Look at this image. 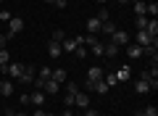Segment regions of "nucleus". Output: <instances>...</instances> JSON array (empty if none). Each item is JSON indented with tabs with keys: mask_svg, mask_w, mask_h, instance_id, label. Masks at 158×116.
<instances>
[{
	"mask_svg": "<svg viewBox=\"0 0 158 116\" xmlns=\"http://www.w3.org/2000/svg\"><path fill=\"white\" fill-rule=\"evenodd\" d=\"M135 42L140 45V48H145V45H158V40H156V37H150V34H148L145 29H137V34H135Z\"/></svg>",
	"mask_w": 158,
	"mask_h": 116,
	"instance_id": "nucleus-1",
	"label": "nucleus"
},
{
	"mask_svg": "<svg viewBox=\"0 0 158 116\" xmlns=\"http://www.w3.org/2000/svg\"><path fill=\"white\" fill-rule=\"evenodd\" d=\"M3 74H8L11 79H21V74H24V63H21V61H13V63H8Z\"/></svg>",
	"mask_w": 158,
	"mask_h": 116,
	"instance_id": "nucleus-2",
	"label": "nucleus"
},
{
	"mask_svg": "<svg viewBox=\"0 0 158 116\" xmlns=\"http://www.w3.org/2000/svg\"><path fill=\"white\" fill-rule=\"evenodd\" d=\"M111 42H116L118 48H124V45L132 42V37H129V32H124V29H116V32L111 34Z\"/></svg>",
	"mask_w": 158,
	"mask_h": 116,
	"instance_id": "nucleus-3",
	"label": "nucleus"
},
{
	"mask_svg": "<svg viewBox=\"0 0 158 116\" xmlns=\"http://www.w3.org/2000/svg\"><path fill=\"white\" fill-rule=\"evenodd\" d=\"M34 77H37V66H34V63H24V74H21V79H19V82L32 84V82H34Z\"/></svg>",
	"mask_w": 158,
	"mask_h": 116,
	"instance_id": "nucleus-4",
	"label": "nucleus"
},
{
	"mask_svg": "<svg viewBox=\"0 0 158 116\" xmlns=\"http://www.w3.org/2000/svg\"><path fill=\"white\" fill-rule=\"evenodd\" d=\"M21 29H24V19H19V16H11V19H8V37L19 34Z\"/></svg>",
	"mask_w": 158,
	"mask_h": 116,
	"instance_id": "nucleus-5",
	"label": "nucleus"
},
{
	"mask_svg": "<svg viewBox=\"0 0 158 116\" xmlns=\"http://www.w3.org/2000/svg\"><path fill=\"white\" fill-rule=\"evenodd\" d=\"M87 90H92V92H98V95H106L111 87L106 84V79H98V82H87Z\"/></svg>",
	"mask_w": 158,
	"mask_h": 116,
	"instance_id": "nucleus-6",
	"label": "nucleus"
},
{
	"mask_svg": "<svg viewBox=\"0 0 158 116\" xmlns=\"http://www.w3.org/2000/svg\"><path fill=\"white\" fill-rule=\"evenodd\" d=\"M74 105H79V108L85 111V108H90V95L87 92H82V90H79L77 95H74Z\"/></svg>",
	"mask_w": 158,
	"mask_h": 116,
	"instance_id": "nucleus-7",
	"label": "nucleus"
},
{
	"mask_svg": "<svg viewBox=\"0 0 158 116\" xmlns=\"http://www.w3.org/2000/svg\"><path fill=\"white\" fill-rule=\"evenodd\" d=\"M29 103L37 105V108H42V105H45V92H42V90H34V92L29 95Z\"/></svg>",
	"mask_w": 158,
	"mask_h": 116,
	"instance_id": "nucleus-8",
	"label": "nucleus"
},
{
	"mask_svg": "<svg viewBox=\"0 0 158 116\" xmlns=\"http://www.w3.org/2000/svg\"><path fill=\"white\" fill-rule=\"evenodd\" d=\"M63 50H61V42H56V40H48V55L50 58H58Z\"/></svg>",
	"mask_w": 158,
	"mask_h": 116,
	"instance_id": "nucleus-9",
	"label": "nucleus"
},
{
	"mask_svg": "<svg viewBox=\"0 0 158 116\" xmlns=\"http://www.w3.org/2000/svg\"><path fill=\"white\" fill-rule=\"evenodd\" d=\"M118 50H121V48H118L116 42H111V40H108V42H106V50H103V55H106V58H116Z\"/></svg>",
	"mask_w": 158,
	"mask_h": 116,
	"instance_id": "nucleus-10",
	"label": "nucleus"
},
{
	"mask_svg": "<svg viewBox=\"0 0 158 116\" xmlns=\"http://www.w3.org/2000/svg\"><path fill=\"white\" fill-rule=\"evenodd\" d=\"M135 90H137V95H145V92H150V84H148V79L145 77H140L135 82Z\"/></svg>",
	"mask_w": 158,
	"mask_h": 116,
	"instance_id": "nucleus-11",
	"label": "nucleus"
},
{
	"mask_svg": "<svg viewBox=\"0 0 158 116\" xmlns=\"http://www.w3.org/2000/svg\"><path fill=\"white\" fill-rule=\"evenodd\" d=\"M77 40H74V37H66V40H63V42H61V50H63V53H74V50H77Z\"/></svg>",
	"mask_w": 158,
	"mask_h": 116,
	"instance_id": "nucleus-12",
	"label": "nucleus"
},
{
	"mask_svg": "<svg viewBox=\"0 0 158 116\" xmlns=\"http://www.w3.org/2000/svg\"><path fill=\"white\" fill-rule=\"evenodd\" d=\"M69 74H66V69H56V71H53L50 74V79H53V82H58V84H63V82H69Z\"/></svg>",
	"mask_w": 158,
	"mask_h": 116,
	"instance_id": "nucleus-13",
	"label": "nucleus"
},
{
	"mask_svg": "<svg viewBox=\"0 0 158 116\" xmlns=\"http://www.w3.org/2000/svg\"><path fill=\"white\" fill-rule=\"evenodd\" d=\"M127 55H129V58H140V55H142V48H140L137 42H129V45H127Z\"/></svg>",
	"mask_w": 158,
	"mask_h": 116,
	"instance_id": "nucleus-14",
	"label": "nucleus"
},
{
	"mask_svg": "<svg viewBox=\"0 0 158 116\" xmlns=\"http://www.w3.org/2000/svg\"><path fill=\"white\" fill-rule=\"evenodd\" d=\"M98 79H103V69L100 66H92L90 71H87V82H98Z\"/></svg>",
	"mask_w": 158,
	"mask_h": 116,
	"instance_id": "nucleus-15",
	"label": "nucleus"
},
{
	"mask_svg": "<svg viewBox=\"0 0 158 116\" xmlns=\"http://www.w3.org/2000/svg\"><path fill=\"white\" fill-rule=\"evenodd\" d=\"M145 16H153V19L158 16V3L156 0H148L145 3Z\"/></svg>",
	"mask_w": 158,
	"mask_h": 116,
	"instance_id": "nucleus-16",
	"label": "nucleus"
},
{
	"mask_svg": "<svg viewBox=\"0 0 158 116\" xmlns=\"http://www.w3.org/2000/svg\"><path fill=\"white\" fill-rule=\"evenodd\" d=\"M0 95H3V98H11L13 95V82H8V79L0 82Z\"/></svg>",
	"mask_w": 158,
	"mask_h": 116,
	"instance_id": "nucleus-17",
	"label": "nucleus"
},
{
	"mask_svg": "<svg viewBox=\"0 0 158 116\" xmlns=\"http://www.w3.org/2000/svg\"><path fill=\"white\" fill-rule=\"evenodd\" d=\"M87 32H90V34H98V32H100V21H98L95 16L87 19Z\"/></svg>",
	"mask_w": 158,
	"mask_h": 116,
	"instance_id": "nucleus-18",
	"label": "nucleus"
},
{
	"mask_svg": "<svg viewBox=\"0 0 158 116\" xmlns=\"http://www.w3.org/2000/svg\"><path fill=\"white\" fill-rule=\"evenodd\" d=\"M145 32L150 34V37H158V21H156V19H148V24H145Z\"/></svg>",
	"mask_w": 158,
	"mask_h": 116,
	"instance_id": "nucleus-19",
	"label": "nucleus"
},
{
	"mask_svg": "<svg viewBox=\"0 0 158 116\" xmlns=\"http://www.w3.org/2000/svg\"><path fill=\"white\" fill-rule=\"evenodd\" d=\"M58 90H61V84H58V82H53V79H48V82H45V87H42V92H48V95H56Z\"/></svg>",
	"mask_w": 158,
	"mask_h": 116,
	"instance_id": "nucleus-20",
	"label": "nucleus"
},
{
	"mask_svg": "<svg viewBox=\"0 0 158 116\" xmlns=\"http://www.w3.org/2000/svg\"><path fill=\"white\" fill-rule=\"evenodd\" d=\"M113 32H116V24H113V21H103V24H100V34H106V37H111Z\"/></svg>",
	"mask_w": 158,
	"mask_h": 116,
	"instance_id": "nucleus-21",
	"label": "nucleus"
},
{
	"mask_svg": "<svg viewBox=\"0 0 158 116\" xmlns=\"http://www.w3.org/2000/svg\"><path fill=\"white\" fill-rule=\"evenodd\" d=\"M129 77H132V69H129V66H121V69L116 71V79H118V82H127Z\"/></svg>",
	"mask_w": 158,
	"mask_h": 116,
	"instance_id": "nucleus-22",
	"label": "nucleus"
},
{
	"mask_svg": "<svg viewBox=\"0 0 158 116\" xmlns=\"http://www.w3.org/2000/svg\"><path fill=\"white\" fill-rule=\"evenodd\" d=\"M90 48H92V53H95V55H103V50H106V42H103V40H100V37H98V40H95V42H92V45H90Z\"/></svg>",
	"mask_w": 158,
	"mask_h": 116,
	"instance_id": "nucleus-23",
	"label": "nucleus"
},
{
	"mask_svg": "<svg viewBox=\"0 0 158 116\" xmlns=\"http://www.w3.org/2000/svg\"><path fill=\"white\" fill-rule=\"evenodd\" d=\"M8 63H11V55H8V50H0V71H6Z\"/></svg>",
	"mask_w": 158,
	"mask_h": 116,
	"instance_id": "nucleus-24",
	"label": "nucleus"
},
{
	"mask_svg": "<svg viewBox=\"0 0 158 116\" xmlns=\"http://www.w3.org/2000/svg\"><path fill=\"white\" fill-rule=\"evenodd\" d=\"M95 19H98V21H100V24H103V21H111V11L100 6V11H98V16H95Z\"/></svg>",
	"mask_w": 158,
	"mask_h": 116,
	"instance_id": "nucleus-25",
	"label": "nucleus"
},
{
	"mask_svg": "<svg viewBox=\"0 0 158 116\" xmlns=\"http://www.w3.org/2000/svg\"><path fill=\"white\" fill-rule=\"evenodd\" d=\"M103 79H106V84H108V87H116V84H118V79H116V74H103Z\"/></svg>",
	"mask_w": 158,
	"mask_h": 116,
	"instance_id": "nucleus-26",
	"label": "nucleus"
},
{
	"mask_svg": "<svg viewBox=\"0 0 158 116\" xmlns=\"http://www.w3.org/2000/svg\"><path fill=\"white\" fill-rule=\"evenodd\" d=\"M50 74H53V69H48V66H40L37 69V77L40 79H50Z\"/></svg>",
	"mask_w": 158,
	"mask_h": 116,
	"instance_id": "nucleus-27",
	"label": "nucleus"
},
{
	"mask_svg": "<svg viewBox=\"0 0 158 116\" xmlns=\"http://www.w3.org/2000/svg\"><path fill=\"white\" fill-rule=\"evenodd\" d=\"M50 40H56V42H63V40H66V32H63V29H56V32L50 34Z\"/></svg>",
	"mask_w": 158,
	"mask_h": 116,
	"instance_id": "nucleus-28",
	"label": "nucleus"
},
{
	"mask_svg": "<svg viewBox=\"0 0 158 116\" xmlns=\"http://www.w3.org/2000/svg\"><path fill=\"white\" fill-rule=\"evenodd\" d=\"M74 55H77V58H87V45H77Z\"/></svg>",
	"mask_w": 158,
	"mask_h": 116,
	"instance_id": "nucleus-29",
	"label": "nucleus"
},
{
	"mask_svg": "<svg viewBox=\"0 0 158 116\" xmlns=\"http://www.w3.org/2000/svg\"><path fill=\"white\" fill-rule=\"evenodd\" d=\"M142 116H158V108L156 105H148V108H142Z\"/></svg>",
	"mask_w": 158,
	"mask_h": 116,
	"instance_id": "nucleus-30",
	"label": "nucleus"
},
{
	"mask_svg": "<svg viewBox=\"0 0 158 116\" xmlns=\"http://www.w3.org/2000/svg\"><path fill=\"white\" fill-rule=\"evenodd\" d=\"M135 13L137 16H145V3H135Z\"/></svg>",
	"mask_w": 158,
	"mask_h": 116,
	"instance_id": "nucleus-31",
	"label": "nucleus"
},
{
	"mask_svg": "<svg viewBox=\"0 0 158 116\" xmlns=\"http://www.w3.org/2000/svg\"><path fill=\"white\" fill-rule=\"evenodd\" d=\"M63 103H66V108H71V105H74V95L66 92V95H63Z\"/></svg>",
	"mask_w": 158,
	"mask_h": 116,
	"instance_id": "nucleus-32",
	"label": "nucleus"
},
{
	"mask_svg": "<svg viewBox=\"0 0 158 116\" xmlns=\"http://www.w3.org/2000/svg\"><path fill=\"white\" fill-rule=\"evenodd\" d=\"M66 92H71V95H77V92H79V87H77V84H74V82H69V84H66Z\"/></svg>",
	"mask_w": 158,
	"mask_h": 116,
	"instance_id": "nucleus-33",
	"label": "nucleus"
},
{
	"mask_svg": "<svg viewBox=\"0 0 158 116\" xmlns=\"http://www.w3.org/2000/svg\"><path fill=\"white\" fill-rule=\"evenodd\" d=\"M8 40H11V37H8V34H0V50H6V45H8Z\"/></svg>",
	"mask_w": 158,
	"mask_h": 116,
	"instance_id": "nucleus-34",
	"label": "nucleus"
},
{
	"mask_svg": "<svg viewBox=\"0 0 158 116\" xmlns=\"http://www.w3.org/2000/svg\"><path fill=\"white\" fill-rule=\"evenodd\" d=\"M145 24H148L145 16H137V29H145Z\"/></svg>",
	"mask_w": 158,
	"mask_h": 116,
	"instance_id": "nucleus-35",
	"label": "nucleus"
},
{
	"mask_svg": "<svg viewBox=\"0 0 158 116\" xmlns=\"http://www.w3.org/2000/svg\"><path fill=\"white\" fill-rule=\"evenodd\" d=\"M13 16V13H8V11H0V21H6L8 24V19H11Z\"/></svg>",
	"mask_w": 158,
	"mask_h": 116,
	"instance_id": "nucleus-36",
	"label": "nucleus"
},
{
	"mask_svg": "<svg viewBox=\"0 0 158 116\" xmlns=\"http://www.w3.org/2000/svg\"><path fill=\"white\" fill-rule=\"evenodd\" d=\"M53 6H56V8H66V6H69V0H56Z\"/></svg>",
	"mask_w": 158,
	"mask_h": 116,
	"instance_id": "nucleus-37",
	"label": "nucleus"
},
{
	"mask_svg": "<svg viewBox=\"0 0 158 116\" xmlns=\"http://www.w3.org/2000/svg\"><path fill=\"white\" fill-rule=\"evenodd\" d=\"M85 116H98V111L95 108H85Z\"/></svg>",
	"mask_w": 158,
	"mask_h": 116,
	"instance_id": "nucleus-38",
	"label": "nucleus"
},
{
	"mask_svg": "<svg viewBox=\"0 0 158 116\" xmlns=\"http://www.w3.org/2000/svg\"><path fill=\"white\" fill-rule=\"evenodd\" d=\"M34 116H48V111L45 108H37V111H34Z\"/></svg>",
	"mask_w": 158,
	"mask_h": 116,
	"instance_id": "nucleus-39",
	"label": "nucleus"
},
{
	"mask_svg": "<svg viewBox=\"0 0 158 116\" xmlns=\"http://www.w3.org/2000/svg\"><path fill=\"white\" fill-rule=\"evenodd\" d=\"M63 116H74V111H71V108H66V111H63Z\"/></svg>",
	"mask_w": 158,
	"mask_h": 116,
	"instance_id": "nucleus-40",
	"label": "nucleus"
},
{
	"mask_svg": "<svg viewBox=\"0 0 158 116\" xmlns=\"http://www.w3.org/2000/svg\"><path fill=\"white\" fill-rule=\"evenodd\" d=\"M118 3H121V6H129V3H135V0H118Z\"/></svg>",
	"mask_w": 158,
	"mask_h": 116,
	"instance_id": "nucleus-41",
	"label": "nucleus"
},
{
	"mask_svg": "<svg viewBox=\"0 0 158 116\" xmlns=\"http://www.w3.org/2000/svg\"><path fill=\"white\" fill-rule=\"evenodd\" d=\"M45 3H50V6H53V3H56V0H45Z\"/></svg>",
	"mask_w": 158,
	"mask_h": 116,
	"instance_id": "nucleus-42",
	"label": "nucleus"
},
{
	"mask_svg": "<svg viewBox=\"0 0 158 116\" xmlns=\"http://www.w3.org/2000/svg\"><path fill=\"white\" fill-rule=\"evenodd\" d=\"M95 3H100V6H103V3H106V0H95Z\"/></svg>",
	"mask_w": 158,
	"mask_h": 116,
	"instance_id": "nucleus-43",
	"label": "nucleus"
},
{
	"mask_svg": "<svg viewBox=\"0 0 158 116\" xmlns=\"http://www.w3.org/2000/svg\"><path fill=\"white\" fill-rule=\"evenodd\" d=\"M16 116H29V114H16Z\"/></svg>",
	"mask_w": 158,
	"mask_h": 116,
	"instance_id": "nucleus-44",
	"label": "nucleus"
},
{
	"mask_svg": "<svg viewBox=\"0 0 158 116\" xmlns=\"http://www.w3.org/2000/svg\"><path fill=\"white\" fill-rule=\"evenodd\" d=\"M74 116H85V114H74Z\"/></svg>",
	"mask_w": 158,
	"mask_h": 116,
	"instance_id": "nucleus-45",
	"label": "nucleus"
},
{
	"mask_svg": "<svg viewBox=\"0 0 158 116\" xmlns=\"http://www.w3.org/2000/svg\"><path fill=\"white\" fill-rule=\"evenodd\" d=\"M48 116H53V114H50V111H48Z\"/></svg>",
	"mask_w": 158,
	"mask_h": 116,
	"instance_id": "nucleus-46",
	"label": "nucleus"
}]
</instances>
